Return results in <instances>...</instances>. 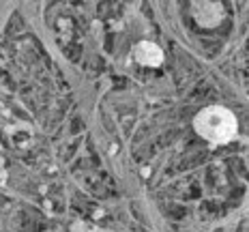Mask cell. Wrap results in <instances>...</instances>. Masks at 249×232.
<instances>
[{
	"instance_id": "cell-1",
	"label": "cell",
	"mask_w": 249,
	"mask_h": 232,
	"mask_svg": "<svg viewBox=\"0 0 249 232\" xmlns=\"http://www.w3.org/2000/svg\"><path fill=\"white\" fill-rule=\"evenodd\" d=\"M194 127L202 140L211 144H226L234 140L238 131L236 116L228 107L221 106H209L204 110H200L194 118Z\"/></svg>"
},
{
	"instance_id": "cell-2",
	"label": "cell",
	"mask_w": 249,
	"mask_h": 232,
	"mask_svg": "<svg viewBox=\"0 0 249 232\" xmlns=\"http://www.w3.org/2000/svg\"><path fill=\"white\" fill-rule=\"evenodd\" d=\"M133 58L142 67H159V63L163 60V54L155 43H140L133 50Z\"/></svg>"
}]
</instances>
